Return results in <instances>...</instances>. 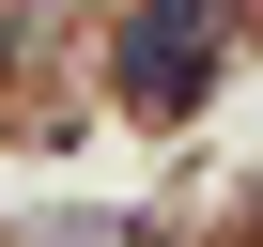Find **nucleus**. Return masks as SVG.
I'll return each mask as SVG.
<instances>
[{"label": "nucleus", "instance_id": "1", "mask_svg": "<svg viewBox=\"0 0 263 247\" xmlns=\"http://www.w3.org/2000/svg\"><path fill=\"white\" fill-rule=\"evenodd\" d=\"M201 62H217V0H155V16L124 31V62H108V77L140 93V108H186V93H201Z\"/></svg>", "mask_w": 263, "mask_h": 247}]
</instances>
